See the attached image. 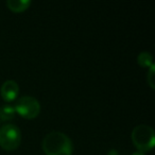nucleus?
<instances>
[{
    "mask_svg": "<svg viewBox=\"0 0 155 155\" xmlns=\"http://www.w3.org/2000/svg\"><path fill=\"white\" fill-rule=\"evenodd\" d=\"M15 112L25 119H34L41 112V104L38 100L31 96H24L16 100L14 105Z\"/></svg>",
    "mask_w": 155,
    "mask_h": 155,
    "instance_id": "4",
    "label": "nucleus"
},
{
    "mask_svg": "<svg viewBox=\"0 0 155 155\" xmlns=\"http://www.w3.org/2000/svg\"><path fill=\"white\" fill-rule=\"evenodd\" d=\"M7 5L10 11L14 13H21L30 8L31 1L30 0H8Z\"/></svg>",
    "mask_w": 155,
    "mask_h": 155,
    "instance_id": "6",
    "label": "nucleus"
},
{
    "mask_svg": "<svg viewBox=\"0 0 155 155\" xmlns=\"http://www.w3.org/2000/svg\"><path fill=\"white\" fill-rule=\"evenodd\" d=\"M154 71H155V65L153 64L152 66L149 67V71H148V77H147V82L150 85V87L152 89L155 88V81H154Z\"/></svg>",
    "mask_w": 155,
    "mask_h": 155,
    "instance_id": "9",
    "label": "nucleus"
},
{
    "mask_svg": "<svg viewBox=\"0 0 155 155\" xmlns=\"http://www.w3.org/2000/svg\"><path fill=\"white\" fill-rule=\"evenodd\" d=\"M46 155H72V141L62 132H51L43 140Z\"/></svg>",
    "mask_w": 155,
    "mask_h": 155,
    "instance_id": "1",
    "label": "nucleus"
},
{
    "mask_svg": "<svg viewBox=\"0 0 155 155\" xmlns=\"http://www.w3.org/2000/svg\"><path fill=\"white\" fill-rule=\"evenodd\" d=\"M15 108L13 105H3L0 107V121H9L15 117Z\"/></svg>",
    "mask_w": 155,
    "mask_h": 155,
    "instance_id": "7",
    "label": "nucleus"
},
{
    "mask_svg": "<svg viewBox=\"0 0 155 155\" xmlns=\"http://www.w3.org/2000/svg\"><path fill=\"white\" fill-rule=\"evenodd\" d=\"M137 63L141 67H150L153 65V56L150 52L143 51L138 54Z\"/></svg>",
    "mask_w": 155,
    "mask_h": 155,
    "instance_id": "8",
    "label": "nucleus"
},
{
    "mask_svg": "<svg viewBox=\"0 0 155 155\" xmlns=\"http://www.w3.org/2000/svg\"><path fill=\"white\" fill-rule=\"evenodd\" d=\"M132 141L140 152H148L154 148L155 133L151 127L139 124L132 131Z\"/></svg>",
    "mask_w": 155,
    "mask_h": 155,
    "instance_id": "2",
    "label": "nucleus"
},
{
    "mask_svg": "<svg viewBox=\"0 0 155 155\" xmlns=\"http://www.w3.org/2000/svg\"><path fill=\"white\" fill-rule=\"evenodd\" d=\"M132 155H146L143 152H140V151H137V152H134Z\"/></svg>",
    "mask_w": 155,
    "mask_h": 155,
    "instance_id": "10",
    "label": "nucleus"
},
{
    "mask_svg": "<svg viewBox=\"0 0 155 155\" xmlns=\"http://www.w3.org/2000/svg\"><path fill=\"white\" fill-rule=\"evenodd\" d=\"M21 141L20 130L14 124H5L0 127V147L5 151L17 149Z\"/></svg>",
    "mask_w": 155,
    "mask_h": 155,
    "instance_id": "3",
    "label": "nucleus"
},
{
    "mask_svg": "<svg viewBox=\"0 0 155 155\" xmlns=\"http://www.w3.org/2000/svg\"><path fill=\"white\" fill-rule=\"evenodd\" d=\"M19 94V86L13 80L5 81L0 87V95L5 102H13L17 100Z\"/></svg>",
    "mask_w": 155,
    "mask_h": 155,
    "instance_id": "5",
    "label": "nucleus"
}]
</instances>
